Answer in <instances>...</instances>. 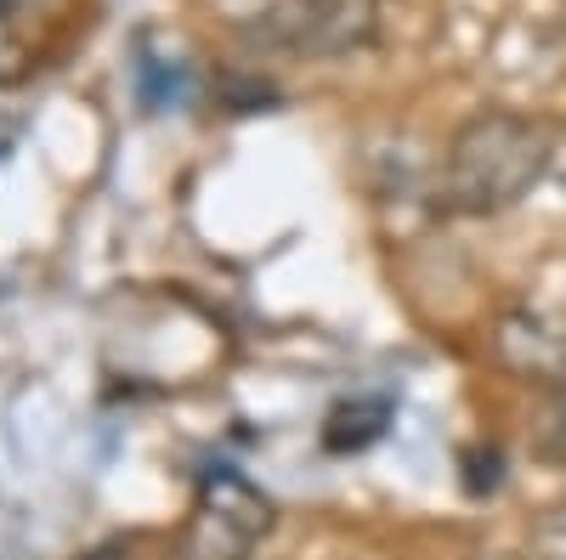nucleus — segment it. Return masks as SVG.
<instances>
[{"label": "nucleus", "mask_w": 566, "mask_h": 560, "mask_svg": "<svg viewBox=\"0 0 566 560\" xmlns=\"http://www.w3.org/2000/svg\"><path fill=\"white\" fill-rule=\"evenodd\" d=\"M538 549L549 560H566V509H549V521L538 527Z\"/></svg>", "instance_id": "39448f33"}, {"label": "nucleus", "mask_w": 566, "mask_h": 560, "mask_svg": "<svg viewBox=\"0 0 566 560\" xmlns=\"http://www.w3.org/2000/svg\"><path fill=\"white\" fill-rule=\"evenodd\" d=\"M555 165V136L522 114H476L448 148V204L464 215H499L527 199V187Z\"/></svg>", "instance_id": "f257e3e1"}, {"label": "nucleus", "mask_w": 566, "mask_h": 560, "mask_svg": "<svg viewBox=\"0 0 566 560\" xmlns=\"http://www.w3.org/2000/svg\"><path fill=\"white\" fill-rule=\"evenodd\" d=\"M374 436H380V425H368V413L357 408H340L335 413V425H328V447H363V442H374Z\"/></svg>", "instance_id": "20e7f679"}, {"label": "nucleus", "mask_w": 566, "mask_h": 560, "mask_svg": "<svg viewBox=\"0 0 566 560\" xmlns=\"http://www.w3.org/2000/svg\"><path fill=\"white\" fill-rule=\"evenodd\" d=\"M261 532H266V498L255 487H244L239 476H221L199 498L187 554L193 560H244Z\"/></svg>", "instance_id": "f03ea898"}, {"label": "nucleus", "mask_w": 566, "mask_h": 560, "mask_svg": "<svg viewBox=\"0 0 566 560\" xmlns=\"http://www.w3.org/2000/svg\"><path fill=\"white\" fill-rule=\"evenodd\" d=\"M499 357H504L515 373H533V380L566 385V329H560V323H549V317H538V311L504 317Z\"/></svg>", "instance_id": "7ed1b4c3"}, {"label": "nucleus", "mask_w": 566, "mask_h": 560, "mask_svg": "<svg viewBox=\"0 0 566 560\" xmlns=\"http://www.w3.org/2000/svg\"><path fill=\"white\" fill-rule=\"evenodd\" d=\"M549 170H555V181H560V193H566V148H555V165H549Z\"/></svg>", "instance_id": "423d86ee"}]
</instances>
